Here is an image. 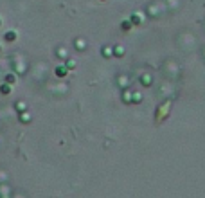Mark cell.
<instances>
[{
  "label": "cell",
  "instance_id": "cell-15",
  "mask_svg": "<svg viewBox=\"0 0 205 198\" xmlns=\"http://www.w3.org/2000/svg\"><path fill=\"white\" fill-rule=\"evenodd\" d=\"M0 25H2V20H0Z\"/></svg>",
  "mask_w": 205,
  "mask_h": 198
},
{
  "label": "cell",
  "instance_id": "cell-10",
  "mask_svg": "<svg viewBox=\"0 0 205 198\" xmlns=\"http://www.w3.org/2000/svg\"><path fill=\"white\" fill-rule=\"evenodd\" d=\"M20 121H22V122H29V121H31V115H29V114H22Z\"/></svg>",
  "mask_w": 205,
  "mask_h": 198
},
{
  "label": "cell",
  "instance_id": "cell-4",
  "mask_svg": "<svg viewBox=\"0 0 205 198\" xmlns=\"http://www.w3.org/2000/svg\"><path fill=\"white\" fill-rule=\"evenodd\" d=\"M0 92H2L4 96H7V94L11 92V85H9V83H4V85H0Z\"/></svg>",
  "mask_w": 205,
  "mask_h": 198
},
{
  "label": "cell",
  "instance_id": "cell-11",
  "mask_svg": "<svg viewBox=\"0 0 205 198\" xmlns=\"http://www.w3.org/2000/svg\"><path fill=\"white\" fill-rule=\"evenodd\" d=\"M102 56H110V54H112V51H110V47H102Z\"/></svg>",
  "mask_w": 205,
  "mask_h": 198
},
{
  "label": "cell",
  "instance_id": "cell-2",
  "mask_svg": "<svg viewBox=\"0 0 205 198\" xmlns=\"http://www.w3.org/2000/svg\"><path fill=\"white\" fill-rule=\"evenodd\" d=\"M130 22H131V25H141L142 23V15L141 13H133L130 16Z\"/></svg>",
  "mask_w": 205,
  "mask_h": 198
},
{
  "label": "cell",
  "instance_id": "cell-6",
  "mask_svg": "<svg viewBox=\"0 0 205 198\" xmlns=\"http://www.w3.org/2000/svg\"><path fill=\"white\" fill-rule=\"evenodd\" d=\"M121 27H123V31H130L131 29V22L130 20H123L121 22Z\"/></svg>",
  "mask_w": 205,
  "mask_h": 198
},
{
  "label": "cell",
  "instance_id": "cell-14",
  "mask_svg": "<svg viewBox=\"0 0 205 198\" xmlns=\"http://www.w3.org/2000/svg\"><path fill=\"white\" fill-rule=\"evenodd\" d=\"M133 99H135V101H141V99H142V96H141V94H135V97H133Z\"/></svg>",
  "mask_w": 205,
  "mask_h": 198
},
{
  "label": "cell",
  "instance_id": "cell-7",
  "mask_svg": "<svg viewBox=\"0 0 205 198\" xmlns=\"http://www.w3.org/2000/svg\"><path fill=\"white\" fill-rule=\"evenodd\" d=\"M15 81H16V76H15V74H7V76H5V83L15 85Z\"/></svg>",
  "mask_w": 205,
  "mask_h": 198
},
{
  "label": "cell",
  "instance_id": "cell-8",
  "mask_svg": "<svg viewBox=\"0 0 205 198\" xmlns=\"http://www.w3.org/2000/svg\"><path fill=\"white\" fill-rule=\"evenodd\" d=\"M151 81H153L151 76H148V74H144L142 76V85H151Z\"/></svg>",
  "mask_w": 205,
  "mask_h": 198
},
{
  "label": "cell",
  "instance_id": "cell-3",
  "mask_svg": "<svg viewBox=\"0 0 205 198\" xmlns=\"http://www.w3.org/2000/svg\"><path fill=\"white\" fill-rule=\"evenodd\" d=\"M16 36H18V34H16V31H7L4 38L7 40V41H15V40H16Z\"/></svg>",
  "mask_w": 205,
  "mask_h": 198
},
{
  "label": "cell",
  "instance_id": "cell-12",
  "mask_svg": "<svg viewBox=\"0 0 205 198\" xmlns=\"http://www.w3.org/2000/svg\"><path fill=\"white\" fill-rule=\"evenodd\" d=\"M76 47H78V49H85V43L79 40V41H76Z\"/></svg>",
  "mask_w": 205,
  "mask_h": 198
},
{
  "label": "cell",
  "instance_id": "cell-1",
  "mask_svg": "<svg viewBox=\"0 0 205 198\" xmlns=\"http://www.w3.org/2000/svg\"><path fill=\"white\" fill-rule=\"evenodd\" d=\"M67 72H68V69H67L65 65H58V67L54 69V74H56L58 78H65V76H67Z\"/></svg>",
  "mask_w": 205,
  "mask_h": 198
},
{
  "label": "cell",
  "instance_id": "cell-16",
  "mask_svg": "<svg viewBox=\"0 0 205 198\" xmlns=\"http://www.w3.org/2000/svg\"><path fill=\"white\" fill-rule=\"evenodd\" d=\"M102 2H106V0H102Z\"/></svg>",
  "mask_w": 205,
  "mask_h": 198
},
{
  "label": "cell",
  "instance_id": "cell-5",
  "mask_svg": "<svg viewBox=\"0 0 205 198\" xmlns=\"http://www.w3.org/2000/svg\"><path fill=\"white\" fill-rule=\"evenodd\" d=\"M113 54L115 56H124V47L123 45H115L113 47Z\"/></svg>",
  "mask_w": 205,
  "mask_h": 198
},
{
  "label": "cell",
  "instance_id": "cell-13",
  "mask_svg": "<svg viewBox=\"0 0 205 198\" xmlns=\"http://www.w3.org/2000/svg\"><path fill=\"white\" fill-rule=\"evenodd\" d=\"M18 110H25V103H18Z\"/></svg>",
  "mask_w": 205,
  "mask_h": 198
},
{
  "label": "cell",
  "instance_id": "cell-9",
  "mask_svg": "<svg viewBox=\"0 0 205 198\" xmlns=\"http://www.w3.org/2000/svg\"><path fill=\"white\" fill-rule=\"evenodd\" d=\"M65 67H67V69H76V61H74V59H67Z\"/></svg>",
  "mask_w": 205,
  "mask_h": 198
}]
</instances>
